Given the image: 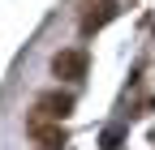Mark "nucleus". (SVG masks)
Masks as SVG:
<instances>
[{
    "label": "nucleus",
    "instance_id": "1",
    "mask_svg": "<svg viewBox=\"0 0 155 150\" xmlns=\"http://www.w3.org/2000/svg\"><path fill=\"white\" fill-rule=\"evenodd\" d=\"M86 69H91V60H86V52H78V47L52 56V73H56V77H65V82H82Z\"/></svg>",
    "mask_w": 155,
    "mask_h": 150
},
{
    "label": "nucleus",
    "instance_id": "2",
    "mask_svg": "<svg viewBox=\"0 0 155 150\" xmlns=\"http://www.w3.org/2000/svg\"><path fill=\"white\" fill-rule=\"evenodd\" d=\"M69 111H73V95L48 90V95H39V103H35V120H65Z\"/></svg>",
    "mask_w": 155,
    "mask_h": 150
},
{
    "label": "nucleus",
    "instance_id": "3",
    "mask_svg": "<svg viewBox=\"0 0 155 150\" xmlns=\"http://www.w3.org/2000/svg\"><path fill=\"white\" fill-rule=\"evenodd\" d=\"M116 0H99V5H91V13H82V34H95V30H104L108 22H116Z\"/></svg>",
    "mask_w": 155,
    "mask_h": 150
},
{
    "label": "nucleus",
    "instance_id": "4",
    "mask_svg": "<svg viewBox=\"0 0 155 150\" xmlns=\"http://www.w3.org/2000/svg\"><path fill=\"white\" fill-rule=\"evenodd\" d=\"M30 137L43 146V150H61V146H65V129H61V120H56V124H48V120H30Z\"/></svg>",
    "mask_w": 155,
    "mask_h": 150
},
{
    "label": "nucleus",
    "instance_id": "5",
    "mask_svg": "<svg viewBox=\"0 0 155 150\" xmlns=\"http://www.w3.org/2000/svg\"><path fill=\"white\" fill-rule=\"evenodd\" d=\"M116 142H121V133H116V129H112V133H104V150H116Z\"/></svg>",
    "mask_w": 155,
    "mask_h": 150
}]
</instances>
